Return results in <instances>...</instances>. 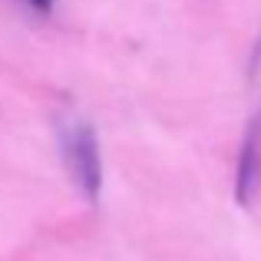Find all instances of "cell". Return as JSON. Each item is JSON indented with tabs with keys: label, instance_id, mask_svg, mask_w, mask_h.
<instances>
[{
	"label": "cell",
	"instance_id": "3957f363",
	"mask_svg": "<svg viewBox=\"0 0 261 261\" xmlns=\"http://www.w3.org/2000/svg\"><path fill=\"white\" fill-rule=\"evenodd\" d=\"M27 4H30L33 10H40V13H50V10H53V4H57V0H27Z\"/></svg>",
	"mask_w": 261,
	"mask_h": 261
},
{
	"label": "cell",
	"instance_id": "7a4b0ae2",
	"mask_svg": "<svg viewBox=\"0 0 261 261\" xmlns=\"http://www.w3.org/2000/svg\"><path fill=\"white\" fill-rule=\"evenodd\" d=\"M258 172H261V116H255L238 149V175H235V195L242 205L251 202L258 189Z\"/></svg>",
	"mask_w": 261,
	"mask_h": 261
},
{
	"label": "cell",
	"instance_id": "6da1fadb",
	"mask_svg": "<svg viewBox=\"0 0 261 261\" xmlns=\"http://www.w3.org/2000/svg\"><path fill=\"white\" fill-rule=\"evenodd\" d=\"M63 152H66V169H70L76 189L89 202H96L102 189V159H99V139H96L89 122H73L63 136Z\"/></svg>",
	"mask_w": 261,
	"mask_h": 261
}]
</instances>
